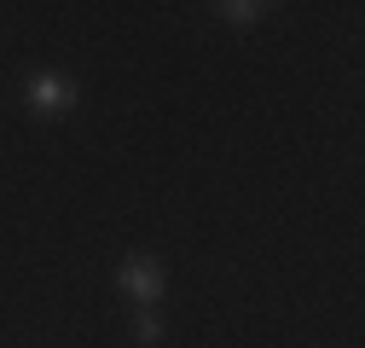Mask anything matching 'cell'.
<instances>
[{
  "mask_svg": "<svg viewBox=\"0 0 365 348\" xmlns=\"http://www.w3.org/2000/svg\"><path fill=\"white\" fill-rule=\"evenodd\" d=\"M76 81L70 76H58V70H41V76H29V87H24V105L41 116V122H58V116H70L76 111Z\"/></svg>",
  "mask_w": 365,
  "mask_h": 348,
  "instance_id": "obj_1",
  "label": "cell"
},
{
  "mask_svg": "<svg viewBox=\"0 0 365 348\" xmlns=\"http://www.w3.org/2000/svg\"><path fill=\"white\" fill-rule=\"evenodd\" d=\"M116 285H122V296L133 302V308H157L163 302V261L157 255H128Z\"/></svg>",
  "mask_w": 365,
  "mask_h": 348,
  "instance_id": "obj_2",
  "label": "cell"
},
{
  "mask_svg": "<svg viewBox=\"0 0 365 348\" xmlns=\"http://www.w3.org/2000/svg\"><path fill=\"white\" fill-rule=\"evenodd\" d=\"M261 0H220V6H215V18L220 24H232V29H250V24H261Z\"/></svg>",
  "mask_w": 365,
  "mask_h": 348,
  "instance_id": "obj_3",
  "label": "cell"
},
{
  "mask_svg": "<svg viewBox=\"0 0 365 348\" xmlns=\"http://www.w3.org/2000/svg\"><path fill=\"white\" fill-rule=\"evenodd\" d=\"M133 342H140V348H157V342H163V319H157V308H140V314H133Z\"/></svg>",
  "mask_w": 365,
  "mask_h": 348,
  "instance_id": "obj_4",
  "label": "cell"
}]
</instances>
